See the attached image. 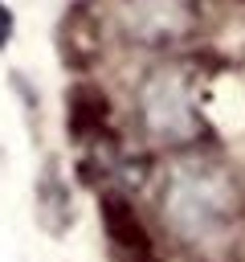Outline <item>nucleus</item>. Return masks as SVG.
<instances>
[{
	"instance_id": "obj_1",
	"label": "nucleus",
	"mask_w": 245,
	"mask_h": 262,
	"mask_svg": "<svg viewBox=\"0 0 245 262\" xmlns=\"http://www.w3.org/2000/svg\"><path fill=\"white\" fill-rule=\"evenodd\" d=\"M159 209L176 233L212 237L229 225V217L237 209V192H233L229 172L216 168L212 160H184L167 172Z\"/></svg>"
},
{
	"instance_id": "obj_2",
	"label": "nucleus",
	"mask_w": 245,
	"mask_h": 262,
	"mask_svg": "<svg viewBox=\"0 0 245 262\" xmlns=\"http://www.w3.org/2000/svg\"><path fill=\"white\" fill-rule=\"evenodd\" d=\"M139 111L143 123L155 139L163 143H184L196 135V102H192V86L184 82V74L176 70H159L143 82L139 90Z\"/></svg>"
},
{
	"instance_id": "obj_3",
	"label": "nucleus",
	"mask_w": 245,
	"mask_h": 262,
	"mask_svg": "<svg viewBox=\"0 0 245 262\" xmlns=\"http://www.w3.org/2000/svg\"><path fill=\"white\" fill-rule=\"evenodd\" d=\"M127 29L143 41H176L192 25V8L184 0H127Z\"/></svg>"
},
{
	"instance_id": "obj_4",
	"label": "nucleus",
	"mask_w": 245,
	"mask_h": 262,
	"mask_svg": "<svg viewBox=\"0 0 245 262\" xmlns=\"http://www.w3.org/2000/svg\"><path fill=\"white\" fill-rule=\"evenodd\" d=\"M8 33H12V12H8V8L0 4V49L8 45Z\"/></svg>"
}]
</instances>
